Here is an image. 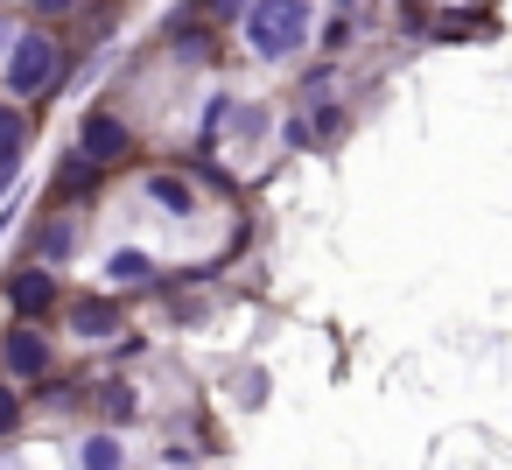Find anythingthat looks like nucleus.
<instances>
[{"instance_id": "obj_9", "label": "nucleus", "mask_w": 512, "mask_h": 470, "mask_svg": "<svg viewBox=\"0 0 512 470\" xmlns=\"http://www.w3.org/2000/svg\"><path fill=\"white\" fill-rule=\"evenodd\" d=\"M15 148H22V113H15V106H0V183H8L15 162H22Z\"/></svg>"}, {"instance_id": "obj_1", "label": "nucleus", "mask_w": 512, "mask_h": 470, "mask_svg": "<svg viewBox=\"0 0 512 470\" xmlns=\"http://www.w3.org/2000/svg\"><path fill=\"white\" fill-rule=\"evenodd\" d=\"M246 43L267 64L302 50L309 43V0H253V8H246Z\"/></svg>"}, {"instance_id": "obj_13", "label": "nucleus", "mask_w": 512, "mask_h": 470, "mask_svg": "<svg viewBox=\"0 0 512 470\" xmlns=\"http://www.w3.org/2000/svg\"><path fill=\"white\" fill-rule=\"evenodd\" d=\"M246 8V0H211V15H239Z\"/></svg>"}, {"instance_id": "obj_8", "label": "nucleus", "mask_w": 512, "mask_h": 470, "mask_svg": "<svg viewBox=\"0 0 512 470\" xmlns=\"http://www.w3.org/2000/svg\"><path fill=\"white\" fill-rule=\"evenodd\" d=\"M148 197H155L162 211H176V218H190V211H197V190H190L183 176H148Z\"/></svg>"}, {"instance_id": "obj_2", "label": "nucleus", "mask_w": 512, "mask_h": 470, "mask_svg": "<svg viewBox=\"0 0 512 470\" xmlns=\"http://www.w3.org/2000/svg\"><path fill=\"white\" fill-rule=\"evenodd\" d=\"M15 50H8V92L15 99H36L50 78H57V36H43V29H29V36H8Z\"/></svg>"}, {"instance_id": "obj_11", "label": "nucleus", "mask_w": 512, "mask_h": 470, "mask_svg": "<svg viewBox=\"0 0 512 470\" xmlns=\"http://www.w3.org/2000/svg\"><path fill=\"white\" fill-rule=\"evenodd\" d=\"M15 414H22V407H15V386H0V428H8Z\"/></svg>"}, {"instance_id": "obj_4", "label": "nucleus", "mask_w": 512, "mask_h": 470, "mask_svg": "<svg viewBox=\"0 0 512 470\" xmlns=\"http://www.w3.org/2000/svg\"><path fill=\"white\" fill-rule=\"evenodd\" d=\"M0 358H8V372H15V379H43V372H50V337H43V330H29V323H15V330H8V344H0Z\"/></svg>"}, {"instance_id": "obj_7", "label": "nucleus", "mask_w": 512, "mask_h": 470, "mask_svg": "<svg viewBox=\"0 0 512 470\" xmlns=\"http://www.w3.org/2000/svg\"><path fill=\"white\" fill-rule=\"evenodd\" d=\"M71 330L78 337H113L120 330V309L113 302H71Z\"/></svg>"}, {"instance_id": "obj_10", "label": "nucleus", "mask_w": 512, "mask_h": 470, "mask_svg": "<svg viewBox=\"0 0 512 470\" xmlns=\"http://www.w3.org/2000/svg\"><path fill=\"white\" fill-rule=\"evenodd\" d=\"M85 463H92V470H113V463H120V442H113V435H92V442H85Z\"/></svg>"}, {"instance_id": "obj_3", "label": "nucleus", "mask_w": 512, "mask_h": 470, "mask_svg": "<svg viewBox=\"0 0 512 470\" xmlns=\"http://www.w3.org/2000/svg\"><path fill=\"white\" fill-rule=\"evenodd\" d=\"M127 148H134L127 120H113V113H85V127H78V162L106 169V162H120Z\"/></svg>"}, {"instance_id": "obj_12", "label": "nucleus", "mask_w": 512, "mask_h": 470, "mask_svg": "<svg viewBox=\"0 0 512 470\" xmlns=\"http://www.w3.org/2000/svg\"><path fill=\"white\" fill-rule=\"evenodd\" d=\"M36 8H43V15H71V8H78V0H36Z\"/></svg>"}, {"instance_id": "obj_6", "label": "nucleus", "mask_w": 512, "mask_h": 470, "mask_svg": "<svg viewBox=\"0 0 512 470\" xmlns=\"http://www.w3.org/2000/svg\"><path fill=\"white\" fill-rule=\"evenodd\" d=\"M148 274H155V260H148L141 246H120V253L106 260V281H113V288H141Z\"/></svg>"}, {"instance_id": "obj_5", "label": "nucleus", "mask_w": 512, "mask_h": 470, "mask_svg": "<svg viewBox=\"0 0 512 470\" xmlns=\"http://www.w3.org/2000/svg\"><path fill=\"white\" fill-rule=\"evenodd\" d=\"M8 302H15V316H43L57 302V281L43 267H22V274H8Z\"/></svg>"}]
</instances>
